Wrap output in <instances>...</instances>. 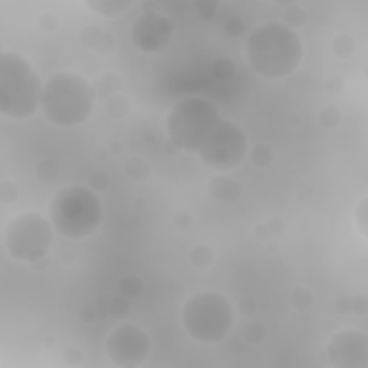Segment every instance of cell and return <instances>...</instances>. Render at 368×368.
<instances>
[{
	"instance_id": "obj_7",
	"label": "cell",
	"mask_w": 368,
	"mask_h": 368,
	"mask_svg": "<svg viewBox=\"0 0 368 368\" xmlns=\"http://www.w3.org/2000/svg\"><path fill=\"white\" fill-rule=\"evenodd\" d=\"M58 230L49 213L24 210L3 225V250L12 262L21 265H41L55 245Z\"/></svg>"
},
{
	"instance_id": "obj_22",
	"label": "cell",
	"mask_w": 368,
	"mask_h": 368,
	"mask_svg": "<svg viewBox=\"0 0 368 368\" xmlns=\"http://www.w3.org/2000/svg\"><path fill=\"white\" fill-rule=\"evenodd\" d=\"M35 176H37V182L52 184V182H58V176H61V167H58L55 159H41L35 164Z\"/></svg>"
},
{
	"instance_id": "obj_25",
	"label": "cell",
	"mask_w": 368,
	"mask_h": 368,
	"mask_svg": "<svg viewBox=\"0 0 368 368\" xmlns=\"http://www.w3.org/2000/svg\"><path fill=\"white\" fill-rule=\"evenodd\" d=\"M285 234V219H277V216H270L268 222L256 225V239H274V236H282Z\"/></svg>"
},
{
	"instance_id": "obj_11",
	"label": "cell",
	"mask_w": 368,
	"mask_h": 368,
	"mask_svg": "<svg viewBox=\"0 0 368 368\" xmlns=\"http://www.w3.org/2000/svg\"><path fill=\"white\" fill-rule=\"evenodd\" d=\"M322 360L331 368H368V334L362 328H340L328 337Z\"/></svg>"
},
{
	"instance_id": "obj_35",
	"label": "cell",
	"mask_w": 368,
	"mask_h": 368,
	"mask_svg": "<svg viewBox=\"0 0 368 368\" xmlns=\"http://www.w3.org/2000/svg\"><path fill=\"white\" fill-rule=\"evenodd\" d=\"M342 308H348V311H357V314H368V299L354 297V299H348V302H340V311H342Z\"/></svg>"
},
{
	"instance_id": "obj_18",
	"label": "cell",
	"mask_w": 368,
	"mask_h": 368,
	"mask_svg": "<svg viewBox=\"0 0 368 368\" xmlns=\"http://www.w3.org/2000/svg\"><path fill=\"white\" fill-rule=\"evenodd\" d=\"M274 159H277V150L270 147L268 141H256V144H250L247 161H254V167H259V170H268L270 164H274Z\"/></svg>"
},
{
	"instance_id": "obj_30",
	"label": "cell",
	"mask_w": 368,
	"mask_h": 368,
	"mask_svg": "<svg viewBox=\"0 0 368 368\" xmlns=\"http://www.w3.org/2000/svg\"><path fill=\"white\" fill-rule=\"evenodd\" d=\"M317 121H319V127H325V130H334V127L342 124V112H340L337 107H322V109L317 112Z\"/></svg>"
},
{
	"instance_id": "obj_16",
	"label": "cell",
	"mask_w": 368,
	"mask_h": 368,
	"mask_svg": "<svg viewBox=\"0 0 368 368\" xmlns=\"http://www.w3.org/2000/svg\"><path fill=\"white\" fill-rule=\"evenodd\" d=\"M124 176H127L130 182L144 184V182H150V176H152V167H150V161L141 159V156H127V159H124Z\"/></svg>"
},
{
	"instance_id": "obj_32",
	"label": "cell",
	"mask_w": 368,
	"mask_h": 368,
	"mask_svg": "<svg viewBox=\"0 0 368 368\" xmlns=\"http://www.w3.org/2000/svg\"><path fill=\"white\" fill-rule=\"evenodd\" d=\"M15 202H17V184L12 179H3V182H0V204L9 207Z\"/></svg>"
},
{
	"instance_id": "obj_34",
	"label": "cell",
	"mask_w": 368,
	"mask_h": 368,
	"mask_svg": "<svg viewBox=\"0 0 368 368\" xmlns=\"http://www.w3.org/2000/svg\"><path fill=\"white\" fill-rule=\"evenodd\" d=\"M322 89L328 95H340L345 89V81H342V75H328V78L322 81Z\"/></svg>"
},
{
	"instance_id": "obj_1",
	"label": "cell",
	"mask_w": 368,
	"mask_h": 368,
	"mask_svg": "<svg viewBox=\"0 0 368 368\" xmlns=\"http://www.w3.org/2000/svg\"><path fill=\"white\" fill-rule=\"evenodd\" d=\"M305 58V44L299 29L282 21H265L254 26L245 37V61L247 69L265 81L290 78Z\"/></svg>"
},
{
	"instance_id": "obj_29",
	"label": "cell",
	"mask_w": 368,
	"mask_h": 368,
	"mask_svg": "<svg viewBox=\"0 0 368 368\" xmlns=\"http://www.w3.org/2000/svg\"><path fill=\"white\" fill-rule=\"evenodd\" d=\"M115 290H121V294L130 297V299H139V294L144 290V285H141L139 277H121L119 282H115Z\"/></svg>"
},
{
	"instance_id": "obj_27",
	"label": "cell",
	"mask_w": 368,
	"mask_h": 368,
	"mask_svg": "<svg viewBox=\"0 0 368 368\" xmlns=\"http://www.w3.org/2000/svg\"><path fill=\"white\" fill-rule=\"evenodd\" d=\"M354 227L362 239H368V193L354 204Z\"/></svg>"
},
{
	"instance_id": "obj_23",
	"label": "cell",
	"mask_w": 368,
	"mask_h": 368,
	"mask_svg": "<svg viewBox=\"0 0 368 368\" xmlns=\"http://www.w3.org/2000/svg\"><path fill=\"white\" fill-rule=\"evenodd\" d=\"M279 21H282V24H288V26H294V29H302V26L308 24V12H305L299 3H290V6H285V9H282Z\"/></svg>"
},
{
	"instance_id": "obj_26",
	"label": "cell",
	"mask_w": 368,
	"mask_h": 368,
	"mask_svg": "<svg viewBox=\"0 0 368 368\" xmlns=\"http://www.w3.org/2000/svg\"><path fill=\"white\" fill-rule=\"evenodd\" d=\"M331 46H334V55H337V58H351V55L357 52V37L340 32L334 41H331Z\"/></svg>"
},
{
	"instance_id": "obj_15",
	"label": "cell",
	"mask_w": 368,
	"mask_h": 368,
	"mask_svg": "<svg viewBox=\"0 0 368 368\" xmlns=\"http://www.w3.org/2000/svg\"><path fill=\"white\" fill-rule=\"evenodd\" d=\"M101 305H104V314H107V317H112L115 322H124V319L130 317V311H132V299H130V297H124L121 290H115L112 297H104V299H101Z\"/></svg>"
},
{
	"instance_id": "obj_17",
	"label": "cell",
	"mask_w": 368,
	"mask_h": 368,
	"mask_svg": "<svg viewBox=\"0 0 368 368\" xmlns=\"http://www.w3.org/2000/svg\"><path fill=\"white\" fill-rule=\"evenodd\" d=\"M207 75H210L213 81L225 84V81H230V78H234V75H236V64L230 61L227 55H216V58H213V61H210V67H207Z\"/></svg>"
},
{
	"instance_id": "obj_12",
	"label": "cell",
	"mask_w": 368,
	"mask_h": 368,
	"mask_svg": "<svg viewBox=\"0 0 368 368\" xmlns=\"http://www.w3.org/2000/svg\"><path fill=\"white\" fill-rule=\"evenodd\" d=\"M78 37H81V46H87L89 52L101 55V58H109L115 52V46H119L115 35L104 24H87V26H81Z\"/></svg>"
},
{
	"instance_id": "obj_9",
	"label": "cell",
	"mask_w": 368,
	"mask_h": 368,
	"mask_svg": "<svg viewBox=\"0 0 368 368\" xmlns=\"http://www.w3.org/2000/svg\"><path fill=\"white\" fill-rule=\"evenodd\" d=\"M104 354L112 365H119V368H141V365L150 362L152 340L141 325L119 322L104 340Z\"/></svg>"
},
{
	"instance_id": "obj_20",
	"label": "cell",
	"mask_w": 368,
	"mask_h": 368,
	"mask_svg": "<svg viewBox=\"0 0 368 368\" xmlns=\"http://www.w3.org/2000/svg\"><path fill=\"white\" fill-rule=\"evenodd\" d=\"M132 109L130 98L124 92H115V95H107V115H112V119H127Z\"/></svg>"
},
{
	"instance_id": "obj_37",
	"label": "cell",
	"mask_w": 368,
	"mask_h": 368,
	"mask_svg": "<svg viewBox=\"0 0 368 368\" xmlns=\"http://www.w3.org/2000/svg\"><path fill=\"white\" fill-rule=\"evenodd\" d=\"M193 213H187V210H179V213H173V225H176L179 230H184V227H193Z\"/></svg>"
},
{
	"instance_id": "obj_6",
	"label": "cell",
	"mask_w": 368,
	"mask_h": 368,
	"mask_svg": "<svg viewBox=\"0 0 368 368\" xmlns=\"http://www.w3.org/2000/svg\"><path fill=\"white\" fill-rule=\"evenodd\" d=\"M182 331L199 345H219L236 325V305L222 290H199L184 299L179 311Z\"/></svg>"
},
{
	"instance_id": "obj_39",
	"label": "cell",
	"mask_w": 368,
	"mask_h": 368,
	"mask_svg": "<svg viewBox=\"0 0 368 368\" xmlns=\"http://www.w3.org/2000/svg\"><path fill=\"white\" fill-rule=\"evenodd\" d=\"M107 182H109V176H107V173H101V170H95L92 176H89V187H95L98 193L107 187Z\"/></svg>"
},
{
	"instance_id": "obj_3",
	"label": "cell",
	"mask_w": 368,
	"mask_h": 368,
	"mask_svg": "<svg viewBox=\"0 0 368 368\" xmlns=\"http://www.w3.org/2000/svg\"><path fill=\"white\" fill-rule=\"evenodd\" d=\"M44 78L26 55L3 49L0 52V112L12 121H29L41 112Z\"/></svg>"
},
{
	"instance_id": "obj_13",
	"label": "cell",
	"mask_w": 368,
	"mask_h": 368,
	"mask_svg": "<svg viewBox=\"0 0 368 368\" xmlns=\"http://www.w3.org/2000/svg\"><path fill=\"white\" fill-rule=\"evenodd\" d=\"M81 3L87 12L101 17V21H119V17L130 15L139 6V0H81Z\"/></svg>"
},
{
	"instance_id": "obj_36",
	"label": "cell",
	"mask_w": 368,
	"mask_h": 368,
	"mask_svg": "<svg viewBox=\"0 0 368 368\" xmlns=\"http://www.w3.org/2000/svg\"><path fill=\"white\" fill-rule=\"evenodd\" d=\"M37 26H41L44 32H55L58 29V15L55 12H44L41 17H37Z\"/></svg>"
},
{
	"instance_id": "obj_2",
	"label": "cell",
	"mask_w": 368,
	"mask_h": 368,
	"mask_svg": "<svg viewBox=\"0 0 368 368\" xmlns=\"http://www.w3.org/2000/svg\"><path fill=\"white\" fill-rule=\"evenodd\" d=\"M98 104V89L95 81L78 69H58L52 72L44 84V101H41V115L61 130L84 127Z\"/></svg>"
},
{
	"instance_id": "obj_41",
	"label": "cell",
	"mask_w": 368,
	"mask_h": 368,
	"mask_svg": "<svg viewBox=\"0 0 368 368\" xmlns=\"http://www.w3.org/2000/svg\"><path fill=\"white\" fill-rule=\"evenodd\" d=\"M274 3H277L279 9H285V6H290V3H299V0H274Z\"/></svg>"
},
{
	"instance_id": "obj_4",
	"label": "cell",
	"mask_w": 368,
	"mask_h": 368,
	"mask_svg": "<svg viewBox=\"0 0 368 368\" xmlns=\"http://www.w3.org/2000/svg\"><path fill=\"white\" fill-rule=\"evenodd\" d=\"M222 112L216 101L207 95H184L173 104L164 115V135L173 150L187 152V156H199V150L207 144L210 132L219 127Z\"/></svg>"
},
{
	"instance_id": "obj_10",
	"label": "cell",
	"mask_w": 368,
	"mask_h": 368,
	"mask_svg": "<svg viewBox=\"0 0 368 368\" xmlns=\"http://www.w3.org/2000/svg\"><path fill=\"white\" fill-rule=\"evenodd\" d=\"M176 35V24L173 17L156 9H147L135 17V24L130 26V41L141 55H159L173 44Z\"/></svg>"
},
{
	"instance_id": "obj_31",
	"label": "cell",
	"mask_w": 368,
	"mask_h": 368,
	"mask_svg": "<svg viewBox=\"0 0 368 368\" xmlns=\"http://www.w3.org/2000/svg\"><path fill=\"white\" fill-rule=\"evenodd\" d=\"M265 337H268V328H265L262 322H254V319H250V322L245 325V340H247L250 345H262Z\"/></svg>"
},
{
	"instance_id": "obj_19",
	"label": "cell",
	"mask_w": 368,
	"mask_h": 368,
	"mask_svg": "<svg viewBox=\"0 0 368 368\" xmlns=\"http://www.w3.org/2000/svg\"><path fill=\"white\" fill-rule=\"evenodd\" d=\"M187 262L196 270H207V268H213V262H216V250L210 245H193L190 254H187Z\"/></svg>"
},
{
	"instance_id": "obj_21",
	"label": "cell",
	"mask_w": 368,
	"mask_h": 368,
	"mask_svg": "<svg viewBox=\"0 0 368 368\" xmlns=\"http://www.w3.org/2000/svg\"><path fill=\"white\" fill-rule=\"evenodd\" d=\"M95 89H98V95H115V92H124V81H121V75L119 72H107L101 75L98 81H95Z\"/></svg>"
},
{
	"instance_id": "obj_14",
	"label": "cell",
	"mask_w": 368,
	"mask_h": 368,
	"mask_svg": "<svg viewBox=\"0 0 368 368\" xmlns=\"http://www.w3.org/2000/svg\"><path fill=\"white\" fill-rule=\"evenodd\" d=\"M207 193H210V199H216L222 204H234L242 199V184L236 179H230V173H216L207 182Z\"/></svg>"
},
{
	"instance_id": "obj_28",
	"label": "cell",
	"mask_w": 368,
	"mask_h": 368,
	"mask_svg": "<svg viewBox=\"0 0 368 368\" xmlns=\"http://www.w3.org/2000/svg\"><path fill=\"white\" fill-rule=\"evenodd\" d=\"M222 0H193V12H196L199 21H213L219 15Z\"/></svg>"
},
{
	"instance_id": "obj_40",
	"label": "cell",
	"mask_w": 368,
	"mask_h": 368,
	"mask_svg": "<svg viewBox=\"0 0 368 368\" xmlns=\"http://www.w3.org/2000/svg\"><path fill=\"white\" fill-rule=\"evenodd\" d=\"M81 317H84V319H95V317H98V311H95L92 305H84V308H81Z\"/></svg>"
},
{
	"instance_id": "obj_24",
	"label": "cell",
	"mask_w": 368,
	"mask_h": 368,
	"mask_svg": "<svg viewBox=\"0 0 368 368\" xmlns=\"http://www.w3.org/2000/svg\"><path fill=\"white\" fill-rule=\"evenodd\" d=\"M311 305H314V290L311 288L299 285V288L290 290V308H294V311H308Z\"/></svg>"
},
{
	"instance_id": "obj_43",
	"label": "cell",
	"mask_w": 368,
	"mask_h": 368,
	"mask_svg": "<svg viewBox=\"0 0 368 368\" xmlns=\"http://www.w3.org/2000/svg\"><path fill=\"white\" fill-rule=\"evenodd\" d=\"M365 3H368V0H365Z\"/></svg>"
},
{
	"instance_id": "obj_38",
	"label": "cell",
	"mask_w": 368,
	"mask_h": 368,
	"mask_svg": "<svg viewBox=\"0 0 368 368\" xmlns=\"http://www.w3.org/2000/svg\"><path fill=\"white\" fill-rule=\"evenodd\" d=\"M64 362L67 365H84V351H81V348H75V345H69V351L64 354Z\"/></svg>"
},
{
	"instance_id": "obj_42",
	"label": "cell",
	"mask_w": 368,
	"mask_h": 368,
	"mask_svg": "<svg viewBox=\"0 0 368 368\" xmlns=\"http://www.w3.org/2000/svg\"><path fill=\"white\" fill-rule=\"evenodd\" d=\"M362 72H365V78H368V61H365V67H362Z\"/></svg>"
},
{
	"instance_id": "obj_33",
	"label": "cell",
	"mask_w": 368,
	"mask_h": 368,
	"mask_svg": "<svg viewBox=\"0 0 368 368\" xmlns=\"http://www.w3.org/2000/svg\"><path fill=\"white\" fill-rule=\"evenodd\" d=\"M225 35H230V37H247V29H245V24L239 21V17H227V21H225Z\"/></svg>"
},
{
	"instance_id": "obj_5",
	"label": "cell",
	"mask_w": 368,
	"mask_h": 368,
	"mask_svg": "<svg viewBox=\"0 0 368 368\" xmlns=\"http://www.w3.org/2000/svg\"><path fill=\"white\" fill-rule=\"evenodd\" d=\"M46 213L58 230V236L75 239V242L89 239L104 225L101 193L89 184H69V187L55 190Z\"/></svg>"
},
{
	"instance_id": "obj_8",
	"label": "cell",
	"mask_w": 368,
	"mask_h": 368,
	"mask_svg": "<svg viewBox=\"0 0 368 368\" xmlns=\"http://www.w3.org/2000/svg\"><path fill=\"white\" fill-rule=\"evenodd\" d=\"M247 152H250V139L245 127L239 121L222 119L219 127L210 132L207 144L199 150V159L213 173H234L247 161Z\"/></svg>"
}]
</instances>
